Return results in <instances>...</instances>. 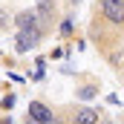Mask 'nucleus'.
I'll return each mask as SVG.
<instances>
[{
	"instance_id": "1",
	"label": "nucleus",
	"mask_w": 124,
	"mask_h": 124,
	"mask_svg": "<svg viewBox=\"0 0 124 124\" xmlns=\"http://www.w3.org/2000/svg\"><path fill=\"white\" fill-rule=\"evenodd\" d=\"M15 26H17V32H46L35 9H23V12H17V15H15Z\"/></svg>"
},
{
	"instance_id": "2",
	"label": "nucleus",
	"mask_w": 124,
	"mask_h": 124,
	"mask_svg": "<svg viewBox=\"0 0 124 124\" xmlns=\"http://www.w3.org/2000/svg\"><path fill=\"white\" fill-rule=\"evenodd\" d=\"M26 118L38 124H61L58 121V116L52 113V107H46L43 101H29V113H26Z\"/></svg>"
},
{
	"instance_id": "3",
	"label": "nucleus",
	"mask_w": 124,
	"mask_h": 124,
	"mask_svg": "<svg viewBox=\"0 0 124 124\" xmlns=\"http://www.w3.org/2000/svg\"><path fill=\"white\" fill-rule=\"evenodd\" d=\"M101 15H104V20L121 26L124 23V0H101Z\"/></svg>"
},
{
	"instance_id": "4",
	"label": "nucleus",
	"mask_w": 124,
	"mask_h": 124,
	"mask_svg": "<svg viewBox=\"0 0 124 124\" xmlns=\"http://www.w3.org/2000/svg\"><path fill=\"white\" fill-rule=\"evenodd\" d=\"M40 38H43V32H17L15 49H17V52H29V49H35V46L40 43Z\"/></svg>"
},
{
	"instance_id": "5",
	"label": "nucleus",
	"mask_w": 124,
	"mask_h": 124,
	"mask_svg": "<svg viewBox=\"0 0 124 124\" xmlns=\"http://www.w3.org/2000/svg\"><path fill=\"white\" fill-rule=\"evenodd\" d=\"M98 121H101V116L95 107H75V113H72V124H98Z\"/></svg>"
},
{
	"instance_id": "6",
	"label": "nucleus",
	"mask_w": 124,
	"mask_h": 124,
	"mask_svg": "<svg viewBox=\"0 0 124 124\" xmlns=\"http://www.w3.org/2000/svg\"><path fill=\"white\" fill-rule=\"evenodd\" d=\"M35 12H38L40 23H43V29H46V26H49V17L55 15V0H35Z\"/></svg>"
},
{
	"instance_id": "7",
	"label": "nucleus",
	"mask_w": 124,
	"mask_h": 124,
	"mask_svg": "<svg viewBox=\"0 0 124 124\" xmlns=\"http://www.w3.org/2000/svg\"><path fill=\"white\" fill-rule=\"evenodd\" d=\"M9 26H12V17H9V12L0 6V29H9Z\"/></svg>"
},
{
	"instance_id": "8",
	"label": "nucleus",
	"mask_w": 124,
	"mask_h": 124,
	"mask_svg": "<svg viewBox=\"0 0 124 124\" xmlns=\"http://www.w3.org/2000/svg\"><path fill=\"white\" fill-rule=\"evenodd\" d=\"M95 93H98V87H84V90H78V98H84V101H87V98H93Z\"/></svg>"
},
{
	"instance_id": "9",
	"label": "nucleus",
	"mask_w": 124,
	"mask_h": 124,
	"mask_svg": "<svg viewBox=\"0 0 124 124\" xmlns=\"http://www.w3.org/2000/svg\"><path fill=\"white\" fill-rule=\"evenodd\" d=\"M12 104H15V95H12V93H9V95H3V101H0V107H3L6 113L12 110Z\"/></svg>"
},
{
	"instance_id": "10",
	"label": "nucleus",
	"mask_w": 124,
	"mask_h": 124,
	"mask_svg": "<svg viewBox=\"0 0 124 124\" xmlns=\"http://www.w3.org/2000/svg\"><path fill=\"white\" fill-rule=\"evenodd\" d=\"M61 32H63V35H69V32H72V17H66V20L61 23Z\"/></svg>"
},
{
	"instance_id": "11",
	"label": "nucleus",
	"mask_w": 124,
	"mask_h": 124,
	"mask_svg": "<svg viewBox=\"0 0 124 124\" xmlns=\"http://www.w3.org/2000/svg\"><path fill=\"white\" fill-rule=\"evenodd\" d=\"M98 124H113V121H107V118H101V121H98Z\"/></svg>"
},
{
	"instance_id": "12",
	"label": "nucleus",
	"mask_w": 124,
	"mask_h": 124,
	"mask_svg": "<svg viewBox=\"0 0 124 124\" xmlns=\"http://www.w3.org/2000/svg\"><path fill=\"white\" fill-rule=\"evenodd\" d=\"M69 3H72V6H78V3H81V0H69Z\"/></svg>"
},
{
	"instance_id": "13",
	"label": "nucleus",
	"mask_w": 124,
	"mask_h": 124,
	"mask_svg": "<svg viewBox=\"0 0 124 124\" xmlns=\"http://www.w3.org/2000/svg\"><path fill=\"white\" fill-rule=\"evenodd\" d=\"M26 124H38V121H32V118H26Z\"/></svg>"
}]
</instances>
